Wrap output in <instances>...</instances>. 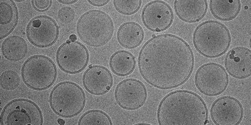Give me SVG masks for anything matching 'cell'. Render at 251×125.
I'll use <instances>...</instances> for the list:
<instances>
[{
  "instance_id": "cell-1",
  "label": "cell",
  "mask_w": 251,
  "mask_h": 125,
  "mask_svg": "<svg viewBox=\"0 0 251 125\" xmlns=\"http://www.w3.org/2000/svg\"><path fill=\"white\" fill-rule=\"evenodd\" d=\"M191 47L176 35L153 36L142 46L138 68L143 79L160 90L178 88L187 82L194 71Z\"/></svg>"
},
{
  "instance_id": "cell-2",
  "label": "cell",
  "mask_w": 251,
  "mask_h": 125,
  "mask_svg": "<svg viewBox=\"0 0 251 125\" xmlns=\"http://www.w3.org/2000/svg\"><path fill=\"white\" fill-rule=\"evenodd\" d=\"M208 119L206 103L198 94L189 90H179L168 94L157 109L160 125H205Z\"/></svg>"
},
{
  "instance_id": "cell-3",
  "label": "cell",
  "mask_w": 251,
  "mask_h": 125,
  "mask_svg": "<svg viewBox=\"0 0 251 125\" xmlns=\"http://www.w3.org/2000/svg\"><path fill=\"white\" fill-rule=\"evenodd\" d=\"M231 42L228 29L215 20H208L199 24L193 34L195 48L208 59H216L225 54Z\"/></svg>"
},
{
  "instance_id": "cell-4",
  "label": "cell",
  "mask_w": 251,
  "mask_h": 125,
  "mask_svg": "<svg viewBox=\"0 0 251 125\" xmlns=\"http://www.w3.org/2000/svg\"><path fill=\"white\" fill-rule=\"evenodd\" d=\"M76 31L83 43L94 48H100L108 43L113 37V19L103 11L89 10L78 19Z\"/></svg>"
},
{
  "instance_id": "cell-5",
  "label": "cell",
  "mask_w": 251,
  "mask_h": 125,
  "mask_svg": "<svg viewBox=\"0 0 251 125\" xmlns=\"http://www.w3.org/2000/svg\"><path fill=\"white\" fill-rule=\"evenodd\" d=\"M86 103V94L81 87L69 81L57 84L49 97L51 110L61 118H71L79 115Z\"/></svg>"
},
{
  "instance_id": "cell-6",
  "label": "cell",
  "mask_w": 251,
  "mask_h": 125,
  "mask_svg": "<svg viewBox=\"0 0 251 125\" xmlns=\"http://www.w3.org/2000/svg\"><path fill=\"white\" fill-rule=\"evenodd\" d=\"M57 77L55 62L47 56L33 55L28 58L22 66V80L33 90H47L55 83Z\"/></svg>"
},
{
  "instance_id": "cell-7",
  "label": "cell",
  "mask_w": 251,
  "mask_h": 125,
  "mask_svg": "<svg viewBox=\"0 0 251 125\" xmlns=\"http://www.w3.org/2000/svg\"><path fill=\"white\" fill-rule=\"evenodd\" d=\"M43 114L35 102L17 98L4 107L0 117L1 125H42Z\"/></svg>"
},
{
  "instance_id": "cell-8",
  "label": "cell",
  "mask_w": 251,
  "mask_h": 125,
  "mask_svg": "<svg viewBox=\"0 0 251 125\" xmlns=\"http://www.w3.org/2000/svg\"><path fill=\"white\" fill-rule=\"evenodd\" d=\"M229 78L226 69L216 62H208L197 70L195 84L197 90L208 97H216L227 88Z\"/></svg>"
},
{
  "instance_id": "cell-9",
  "label": "cell",
  "mask_w": 251,
  "mask_h": 125,
  "mask_svg": "<svg viewBox=\"0 0 251 125\" xmlns=\"http://www.w3.org/2000/svg\"><path fill=\"white\" fill-rule=\"evenodd\" d=\"M89 62V51L79 42L67 40L60 46L56 53L58 66L67 74L81 73L86 68Z\"/></svg>"
},
{
  "instance_id": "cell-10",
  "label": "cell",
  "mask_w": 251,
  "mask_h": 125,
  "mask_svg": "<svg viewBox=\"0 0 251 125\" xmlns=\"http://www.w3.org/2000/svg\"><path fill=\"white\" fill-rule=\"evenodd\" d=\"M26 35L32 45L40 48H49L59 39V26L55 20L49 16H37L29 21Z\"/></svg>"
},
{
  "instance_id": "cell-11",
  "label": "cell",
  "mask_w": 251,
  "mask_h": 125,
  "mask_svg": "<svg viewBox=\"0 0 251 125\" xmlns=\"http://www.w3.org/2000/svg\"><path fill=\"white\" fill-rule=\"evenodd\" d=\"M147 97L145 84L134 78H127L119 83L114 91L116 104L126 110L140 109L145 104Z\"/></svg>"
},
{
  "instance_id": "cell-12",
  "label": "cell",
  "mask_w": 251,
  "mask_h": 125,
  "mask_svg": "<svg viewBox=\"0 0 251 125\" xmlns=\"http://www.w3.org/2000/svg\"><path fill=\"white\" fill-rule=\"evenodd\" d=\"M141 19L148 30L153 32H163L171 27L174 13L169 4L155 0L146 4L141 13Z\"/></svg>"
},
{
  "instance_id": "cell-13",
  "label": "cell",
  "mask_w": 251,
  "mask_h": 125,
  "mask_svg": "<svg viewBox=\"0 0 251 125\" xmlns=\"http://www.w3.org/2000/svg\"><path fill=\"white\" fill-rule=\"evenodd\" d=\"M210 117L216 125H238L244 117L243 104L234 97H222L213 103Z\"/></svg>"
},
{
  "instance_id": "cell-14",
  "label": "cell",
  "mask_w": 251,
  "mask_h": 125,
  "mask_svg": "<svg viewBox=\"0 0 251 125\" xmlns=\"http://www.w3.org/2000/svg\"><path fill=\"white\" fill-rule=\"evenodd\" d=\"M113 75L106 67L89 66L82 77V84L87 92L95 96H102L109 92L113 86Z\"/></svg>"
},
{
  "instance_id": "cell-15",
  "label": "cell",
  "mask_w": 251,
  "mask_h": 125,
  "mask_svg": "<svg viewBox=\"0 0 251 125\" xmlns=\"http://www.w3.org/2000/svg\"><path fill=\"white\" fill-rule=\"evenodd\" d=\"M226 70L236 79H246L251 76V51L244 46L235 47L224 60Z\"/></svg>"
},
{
  "instance_id": "cell-16",
  "label": "cell",
  "mask_w": 251,
  "mask_h": 125,
  "mask_svg": "<svg viewBox=\"0 0 251 125\" xmlns=\"http://www.w3.org/2000/svg\"><path fill=\"white\" fill-rule=\"evenodd\" d=\"M174 9L179 19L188 23L202 20L208 10L207 0H176Z\"/></svg>"
},
{
  "instance_id": "cell-17",
  "label": "cell",
  "mask_w": 251,
  "mask_h": 125,
  "mask_svg": "<svg viewBox=\"0 0 251 125\" xmlns=\"http://www.w3.org/2000/svg\"><path fill=\"white\" fill-rule=\"evenodd\" d=\"M116 37L119 44L123 48L134 49L138 48L143 43L145 33L140 24L129 21L121 25Z\"/></svg>"
},
{
  "instance_id": "cell-18",
  "label": "cell",
  "mask_w": 251,
  "mask_h": 125,
  "mask_svg": "<svg viewBox=\"0 0 251 125\" xmlns=\"http://www.w3.org/2000/svg\"><path fill=\"white\" fill-rule=\"evenodd\" d=\"M19 10L13 0L0 1V39L8 37L19 23Z\"/></svg>"
},
{
  "instance_id": "cell-19",
  "label": "cell",
  "mask_w": 251,
  "mask_h": 125,
  "mask_svg": "<svg viewBox=\"0 0 251 125\" xmlns=\"http://www.w3.org/2000/svg\"><path fill=\"white\" fill-rule=\"evenodd\" d=\"M135 57L126 50L116 51L109 59V66L112 72L118 77H127L135 70Z\"/></svg>"
},
{
  "instance_id": "cell-20",
  "label": "cell",
  "mask_w": 251,
  "mask_h": 125,
  "mask_svg": "<svg viewBox=\"0 0 251 125\" xmlns=\"http://www.w3.org/2000/svg\"><path fill=\"white\" fill-rule=\"evenodd\" d=\"M240 0H210V12L216 19L229 21L239 15L241 10Z\"/></svg>"
},
{
  "instance_id": "cell-21",
  "label": "cell",
  "mask_w": 251,
  "mask_h": 125,
  "mask_svg": "<svg viewBox=\"0 0 251 125\" xmlns=\"http://www.w3.org/2000/svg\"><path fill=\"white\" fill-rule=\"evenodd\" d=\"M28 44L25 40L17 35L10 36L1 44V53L10 62L23 60L28 53Z\"/></svg>"
},
{
  "instance_id": "cell-22",
  "label": "cell",
  "mask_w": 251,
  "mask_h": 125,
  "mask_svg": "<svg viewBox=\"0 0 251 125\" xmlns=\"http://www.w3.org/2000/svg\"><path fill=\"white\" fill-rule=\"evenodd\" d=\"M78 125H112L113 122L106 113L100 109H91L83 114Z\"/></svg>"
},
{
  "instance_id": "cell-23",
  "label": "cell",
  "mask_w": 251,
  "mask_h": 125,
  "mask_svg": "<svg viewBox=\"0 0 251 125\" xmlns=\"http://www.w3.org/2000/svg\"><path fill=\"white\" fill-rule=\"evenodd\" d=\"M113 4L116 11L121 14L130 16L137 13L142 4L141 0H114Z\"/></svg>"
},
{
  "instance_id": "cell-24",
  "label": "cell",
  "mask_w": 251,
  "mask_h": 125,
  "mask_svg": "<svg viewBox=\"0 0 251 125\" xmlns=\"http://www.w3.org/2000/svg\"><path fill=\"white\" fill-rule=\"evenodd\" d=\"M20 78L19 74L14 71L8 70L1 73L0 84L1 88L7 91L15 90L19 88Z\"/></svg>"
},
{
  "instance_id": "cell-25",
  "label": "cell",
  "mask_w": 251,
  "mask_h": 125,
  "mask_svg": "<svg viewBox=\"0 0 251 125\" xmlns=\"http://www.w3.org/2000/svg\"><path fill=\"white\" fill-rule=\"evenodd\" d=\"M75 17V10L71 7H63L57 13V20L62 24L73 23Z\"/></svg>"
},
{
  "instance_id": "cell-26",
  "label": "cell",
  "mask_w": 251,
  "mask_h": 125,
  "mask_svg": "<svg viewBox=\"0 0 251 125\" xmlns=\"http://www.w3.org/2000/svg\"><path fill=\"white\" fill-rule=\"evenodd\" d=\"M52 0H32L31 4L33 8L39 12H46L52 5Z\"/></svg>"
},
{
  "instance_id": "cell-27",
  "label": "cell",
  "mask_w": 251,
  "mask_h": 125,
  "mask_svg": "<svg viewBox=\"0 0 251 125\" xmlns=\"http://www.w3.org/2000/svg\"><path fill=\"white\" fill-rule=\"evenodd\" d=\"M88 2L93 6L100 7V6H104L108 4L110 0H88Z\"/></svg>"
},
{
  "instance_id": "cell-28",
  "label": "cell",
  "mask_w": 251,
  "mask_h": 125,
  "mask_svg": "<svg viewBox=\"0 0 251 125\" xmlns=\"http://www.w3.org/2000/svg\"><path fill=\"white\" fill-rule=\"evenodd\" d=\"M59 3L64 4H73L77 3V0H58Z\"/></svg>"
},
{
  "instance_id": "cell-29",
  "label": "cell",
  "mask_w": 251,
  "mask_h": 125,
  "mask_svg": "<svg viewBox=\"0 0 251 125\" xmlns=\"http://www.w3.org/2000/svg\"><path fill=\"white\" fill-rule=\"evenodd\" d=\"M77 37H76L75 35H71L70 37H69V39H70L71 41L75 42L77 40Z\"/></svg>"
},
{
  "instance_id": "cell-30",
  "label": "cell",
  "mask_w": 251,
  "mask_h": 125,
  "mask_svg": "<svg viewBox=\"0 0 251 125\" xmlns=\"http://www.w3.org/2000/svg\"><path fill=\"white\" fill-rule=\"evenodd\" d=\"M57 123L59 125H64L66 124V122H65L64 120L62 119V118H59V119L57 120Z\"/></svg>"
},
{
  "instance_id": "cell-31",
  "label": "cell",
  "mask_w": 251,
  "mask_h": 125,
  "mask_svg": "<svg viewBox=\"0 0 251 125\" xmlns=\"http://www.w3.org/2000/svg\"><path fill=\"white\" fill-rule=\"evenodd\" d=\"M151 125L152 124H142V123H141V124H136V125Z\"/></svg>"
},
{
  "instance_id": "cell-32",
  "label": "cell",
  "mask_w": 251,
  "mask_h": 125,
  "mask_svg": "<svg viewBox=\"0 0 251 125\" xmlns=\"http://www.w3.org/2000/svg\"><path fill=\"white\" fill-rule=\"evenodd\" d=\"M25 0H17L15 2H24Z\"/></svg>"
}]
</instances>
